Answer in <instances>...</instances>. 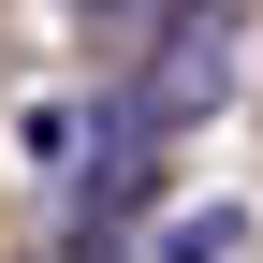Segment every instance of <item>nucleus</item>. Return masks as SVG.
Masks as SVG:
<instances>
[{
	"instance_id": "2",
	"label": "nucleus",
	"mask_w": 263,
	"mask_h": 263,
	"mask_svg": "<svg viewBox=\"0 0 263 263\" xmlns=\"http://www.w3.org/2000/svg\"><path fill=\"white\" fill-rule=\"evenodd\" d=\"M234 249H249V205H205V219L161 234V263H234Z\"/></svg>"
},
{
	"instance_id": "1",
	"label": "nucleus",
	"mask_w": 263,
	"mask_h": 263,
	"mask_svg": "<svg viewBox=\"0 0 263 263\" xmlns=\"http://www.w3.org/2000/svg\"><path fill=\"white\" fill-rule=\"evenodd\" d=\"M234 103V15H176L146 44V88H132V117L146 132H190V117H219Z\"/></svg>"
}]
</instances>
